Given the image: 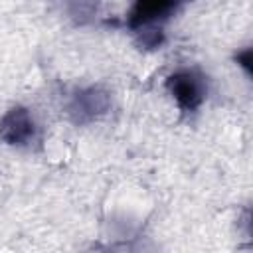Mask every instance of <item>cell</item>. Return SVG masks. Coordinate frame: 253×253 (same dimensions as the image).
Instances as JSON below:
<instances>
[{"mask_svg": "<svg viewBox=\"0 0 253 253\" xmlns=\"http://www.w3.org/2000/svg\"><path fill=\"white\" fill-rule=\"evenodd\" d=\"M111 111V93L101 85H87L75 89L65 105L69 121L77 126H87L103 119Z\"/></svg>", "mask_w": 253, "mask_h": 253, "instance_id": "obj_1", "label": "cell"}, {"mask_svg": "<svg viewBox=\"0 0 253 253\" xmlns=\"http://www.w3.org/2000/svg\"><path fill=\"white\" fill-rule=\"evenodd\" d=\"M164 85L182 113H196L208 95L206 75L194 67H184L170 73Z\"/></svg>", "mask_w": 253, "mask_h": 253, "instance_id": "obj_2", "label": "cell"}, {"mask_svg": "<svg viewBox=\"0 0 253 253\" xmlns=\"http://www.w3.org/2000/svg\"><path fill=\"white\" fill-rule=\"evenodd\" d=\"M0 140L16 148H32L40 142V126L32 111L24 105H16L0 119Z\"/></svg>", "mask_w": 253, "mask_h": 253, "instance_id": "obj_3", "label": "cell"}, {"mask_svg": "<svg viewBox=\"0 0 253 253\" xmlns=\"http://www.w3.org/2000/svg\"><path fill=\"white\" fill-rule=\"evenodd\" d=\"M57 10L73 26H91L97 22L101 14V0H49Z\"/></svg>", "mask_w": 253, "mask_h": 253, "instance_id": "obj_4", "label": "cell"}, {"mask_svg": "<svg viewBox=\"0 0 253 253\" xmlns=\"http://www.w3.org/2000/svg\"><path fill=\"white\" fill-rule=\"evenodd\" d=\"M235 59H237L239 67H243V71L247 75H251V47H245L243 51H237Z\"/></svg>", "mask_w": 253, "mask_h": 253, "instance_id": "obj_5", "label": "cell"}, {"mask_svg": "<svg viewBox=\"0 0 253 253\" xmlns=\"http://www.w3.org/2000/svg\"><path fill=\"white\" fill-rule=\"evenodd\" d=\"M172 2H174V4H176V6H180V4H182V2H184V0H172Z\"/></svg>", "mask_w": 253, "mask_h": 253, "instance_id": "obj_6", "label": "cell"}]
</instances>
